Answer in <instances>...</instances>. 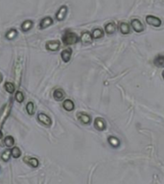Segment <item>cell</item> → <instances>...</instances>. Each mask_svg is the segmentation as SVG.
Here are the masks:
<instances>
[{"mask_svg":"<svg viewBox=\"0 0 164 184\" xmlns=\"http://www.w3.org/2000/svg\"><path fill=\"white\" fill-rule=\"evenodd\" d=\"M79 38L75 33H72V32H66L65 36H62V41L65 45H72L78 42Z\"/></svg>","mask_w":164,"mask_h":184,"instance_id":"cell-1","label":"cell"},{"mask_svg":"<svg viewBox=\"0 0 164 184\" xmlns=\"http://www.w3.org/2000/svg\"><path fill=\"white\" fill-rule=\"evenodd\" d=\"M11 111V104H7L3 107L1 112H0V125H3L4 122L6 121V119L9 116V113Z\"/></svg>","mask_w":164,"mask_h":184,"instance_id":"cell-2","label":"cell"},{"mask_svg":"<svg viewBox=\"0 0 164 184\" xmlns=\"http://www.w3.org/2000/svg\"><path fill=\"white\" fill-rule=\"evenodd\" d=\"M38 120L39 123H42V125L46 126V127H50L52 125V120L48 115L44 114V113H39L38 114Z\"/></svg>","mask_w":164,"mask_h":184,"instance_id":"cell-3","label":"cell"},{"mask_svg":"<svg viewBox=\"0 0 164 184\" xmlns=\"http://www.w3.org/2000/svg\"><path fill=\"white\" fill-rule=\"evenodd\" d=\"M61 43L59 40H50L46 42V49L49 51H58L60 49Z\"/></svg>","mask_w":164,"mask_h":184,"instance_id":"cell-4","label":"cell"},{"mask_svg":"<svg viewBox=\"0 0 164 184\" xmlns=\"http://www.w3.org/2000/svg\"><path fill=\"white\" fill-rule=\"evenodd\" d=\"M24 162L27 163L28 165H30L31 167H33V168H38L39 167V160L35 158V157H30V156H25L24 157Z\"/></svg>","mask_w":164,"mask_h":184,"instance_id":"cell-5","label":"cell"},{"mask_svg":"<svg viewBox=\"0 0 164 184\" xmlns=\"http://www.w3.org/2000/svg\"><path fill=\"white\" fill-rule=\"evenodd\" d=\"M146 21H147L150 25H153V26H160L161 24V20L159 19V18L153 16H148L146 17Z\"/></svg>","mask_w":164,"mask_h":184,"instance_id":"cell-6","label":"cell"},{"mask_svg":"<svg viewBox=\"0 0 164 184\" xmlns=\"http://www.w3.org/2000/svg\"><path fill=\"white\" fill-rule=\"evenodd\" d=\"M71 55H72V50L71 48H66L62 52L61 54V56H62V61L65 62H68L70 61V59H71Z\"/></svg>","mask_w":164,"mask_h":184,"instance_id":"cell-7","label":"cell"},{"mask_svg":"<svg viewBox=\"0 0 164 184\" xmlns=\"http://www.w3.org/2000/svg\"><path fill=\"white\" fill-rule=\"evenodd\" d=\"M78 119L83 123V124H89L91 121V118L88 113H85V112H79L78 114Z\"/></svg>","mask_w":164,"mask_h":184,"instance_id":"cell-8","label":"cell"},{"mask_svg":"<svg viewBox=\"0 0 164 184\" xmlns=\"http://www.w3.org/2000/svg\"><path fill=\"white\" fill-rule=\"evenodd\" d=\"M94 125H95V128H96L98 131H104L105 128H106V123H105V121L102 118L95 119Z\"/></svg>","mask_w":164,"mask_h":184,"instance_id":"cell-9","label":"cell"},{"mask_svg":"<svg viewBox=\"0 0 164 184\" xmlns=\"http://www.w3.org/2000/svg\"><path fill=\"white\" fill-rule=\"evenodd\" d=\"M53 23V19L50 16H46L44 17L43 19H42L40 21V24H39V27L40 29H44V28H47L48 26H50Z\"/></svg>","mask_w":164,"mask_h":184,"instance_id":"cell-10","label":"cell"},{"mask_svg":"<svg viewBox=\"0 0 164 184\" xmlns=\"http://www.w3.org/2000/svg\"><path fill=\"white\" fill-rule=\"evenodd\" d=\"M66 13H67V8L65 6H62L60 8V10H59L56 13V17L58 20H62L63 18L65 17L66 16Z\"/></svg>","mask_w":164,"mask_h":184,"instance_id":"cell-11","label":"cell"},{"mask_svg":"<svg viewBox=\"0 0 164 184\" xmlns=\"http://www.w3.org/2000/svg\"><path fill=\"white\" fill-rule=\"evenodd\" d=\"M62 107H63V108H65V110H67V111H72V110L74 109L75 105H74V103H73V101L67 99V100L63 101Z\"/></svg>","mask_w":164,"mask_h":184,"instance_id":"cell-12","label":"cell"},{"mask_svg":"<svg viewBox=\"0 0 164 184\" xmlns=\"http://www.w3.org/2000/svg\"><path fill=\"white\" fill-rule=\"evenodd\" d=\"M92 39H93L92 36H91V34L88 33V32H84L81 36V40L83 41V43L85 44L90 43L91 41H92Z\"/></svg>","mask_w":164,"mask_h":184,"instance_id":"cell-13","label":"cell"},{"mask_svg":"<svg viewBox=\"0 0 164 184\" xmlns=\"http://www.w3.org/2000/svg\"><path fill=\"white\" fill-rule=\"evenodd\" d=\"M53 96H54V99L56 101H62L65 98V91L61 88H58L54 91Z\"/></svg>","mask_w":164,"mask_h":184,"instance_id":"cell-14","label":"cell"},{"mask_svg":"<svg viewBox=\"0 0 164 184\" xmlns=\"http://www.w3.org/2000/svg\"><path fill=\"white\" fill-rule=\"evenodd\" d=\"M131 26H133V28L135 32L143 31V26L138 19H134L133 21H131Z\"/></svg>","mask_w":164,"mask_h":184,"instance_id":"cell-15","label":"cell"},{"mask_svg":"<svg viewBox=\"0 0 164 184\" xmlns=\"http://www.w3.org/2000/svg\"><path fill=\"white\" fill-rule=\"evenodd\" d=\"M4 88H5V90L8 92V93L13 94V92H15L16 86H15V85L13 84V82H6L5 85H4Z\"/></svg>","mask_w":164,"mask_h":184,"instance_id":"cell-16","label":"cell"},{"mask_svg":"<svg viewBox=\"0 0 164 184\" xmlns=\"http://www.w3.org/2000/svg\"><path fill=\"white\" fill-rule=\"evenodd\" d=\"M26 110L29 115H34L36 112V107L33 102H28L26 105Z\"/></svg>","mask_w":164,"mask_h":184,"instance_id":"cell-17","label":"cell"},{"mask_svg":"<svg viewBox=\"0 0 164 184\" xmlns=\"http://www.w3.org/2000/svg\"><path fill=\"white\" fill-rule=\"evenodd\" d=\"M4 144H5L6 147L8 148H11L13 145H15V139H13V137L11 136V135H8L4 138Z\"/></svg>","mask_w":164,"mask_h":184,"instance_id":"cell-18","label":"cell"},{"mask_svg":"<svg viewBox=\"0 0 164 184\" xmlns=\"http://www.w3.org/2000/svg\"><path fill=\"white\" fill-rule=\"evenodd\" d=\"M11 154L13 158H19L21 156V151L18 147H13L11 150Z\"/></svg>","mask_w":164,"mask_h":184,"instance_id":"cell-19","label":"cell"},{"mask_svg":"<svg viewBox=\"0 0 164 184\" xmlns=\"http://www.w3.org/2000/svg\"><path fill=\"white\" fill-rule=\"evenodd\" d=\"M119 30L122 34H129L130 33V26L125 22H121L119 24Z\"/></svg>","mask_w":164,"mask_h":184,"instance_id":"cell-20","label":"cell"},{"mask_svg":"<svg viewBox=\"0 0 164 184\" xmlns=\"http://www.w3.org/2000/svg\"><path fill=\"white\" fill-rule=\"evenodd\" d=\"M154 64L157 67H162L164 68V56H157L156 59H154Z\"/></svg>","mask_w":164,"mask_h":184,"instance_id":"cell-21","label":"cell"},{"mask_svg":"<svg viewBox=\"0 0 164 184\" xmlns=\"http://www.w3.org/2000/svg\"><path fill=\"white\" fill-rule=\"evenodd\" d=\"M32 26H33V21L32 20H26V21H24L23 23H22L21 29H22V31L27 32L32 28Z\"/></svg>","mask_w":164,"mask_h":184,"instance_id":"cell-22","label":"cell"},{"mask_svg":"<svg viewBox=\"0 0 164 184\" xmlns=\"http://www.w3.org/2000/svg\"><path fill=\"white\" fill-rule=\"evenodd\" d=\"M105 31L107 32L108 34H112V33H114V31H115V24L114 23H108V24L105 26Z\"/></svg>","mask_w":164,"mask_h":184,"instance_id":"cell-23","label":"cell"},{"mask_svg":"<svg viewBox=\"0 0 164 184\" xmlns=\"http://www.w3.org/2000/svg\"><path fill=\"white\" fill-rule=\"evenodd\" d=\"M17 36V32L16 29H11L10 31H8L7 32V34H6V39H13L16 38V36Z\"/></svg>","mask_w":164,"mask_h":184,"instance_id":"cell-24","label":"cell"},{"mask_svg":"<svg viewBox=\"0 0 164 184\" xmlns=\"http://www.w3.org/2000/svg\"><path fill=\"white\" fill-rule=\"evenodd\" d=\"M108 143L111 144L112 147H114V148H116V147L119 146L120 142H119V140H118L116 137L111 136V137H108Z\"/></svg>","mask_w":164,"mask_h":184,"instance_id":"cell-25","label":"cell"},{"mask_svg":"<svg viewBox=\"0 0 164 184\" xmlns=\"http://www.w3.org/2000/svg\"><path fill=\"white\" fill-rule=\"evenodd\" d=\"M11 156H12V154H11V151L7 150V151H3V153H2V154H1V159H2L3 161H5V162H7V161L10 160Z\"/></svg>","mask_w":164,"mask_h":184,"instance_id":"cell-26","label":"cell"},{"mask_svg":"<svg viewBox=\"0 0 164 184\" xmlns=\"http://www.w3.org/2000/svg\"><path fill=\"white\" fill-rule=\"evenodd\" d=\"M91 36H92L93 39H100L103 36V31L101 29H95V30H93Z\"/></svg>","mask_w":164,"mask_h":184,"instance_id":"cell-27","label":"cell"},{"mask_svg":"<svg viewBox=\"0 0 164 184\" xmlns=\"http://www.w3.org/2000/svg\"><path fill=\"white\" fill-rule=\"evenodd\" d=\"M15 97H16V100L17 103H22L24 101V95L21 91H17L15 95Z\"/></svg>","mask_w":164,"mask_h":184,"instance_id":"cell-28","label":"cell"},{"mask_svg":"<svg viewBox=\"0 0 164 184\" xmlns=\"http://www.w3.org/2000/svg\"><path fill=\"white\" fill-rule=\"evenodd\" d=\"M3 137V132H2V131L0 130V139H1V138Z\"/></svg>","mask_w":164,"mask_h":184,"instance_id":"cell-29","label":"cell"},{"mask_svg":"<svg viewBox=\"0 0 164 184\" xmlns=\"http://www.w3.org/2000/svg\"><path fill=\"white\" fill-rule=\"evenodd\" d=\"M2 80H3V77H2V75H1V74H0V82H2Z\"/></svg>","mask_w":164,"mask_h":184,"instance_id":"cell-30","label":"cell"},{"mask_svg":"<svg viewBox=\"0 0 164 184\" xmlns=\"http://www.w3.org/2000/svg\"><path fill=\"white\" fill-rule=\"evenodd\" d=\"M162 76H163V79H164V71L162 72Z\"/></svg>","mask_w":164,"mask_h":184,"instance_id":"cell-31","label":"cell"}]
</instances>
